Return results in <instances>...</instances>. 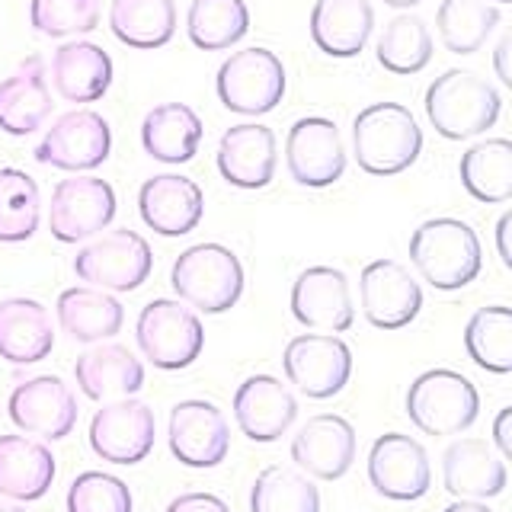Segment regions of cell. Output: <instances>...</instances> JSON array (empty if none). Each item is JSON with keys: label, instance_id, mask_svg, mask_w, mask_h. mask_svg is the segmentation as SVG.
Listing matches in <instances>:
<instances>
[{"label": "cell", "instance_id": "obj_41", "mask_svg": "<svg viewBox=\"0 0 512 512\" xmlns=\"http://www.w3.org/2000/svg\"><path fill=\"white\" fill-rule=\"evenodd\" d=\"M68 512H135V500L122 477L84 471L68 487Z\"/></svg>", "mask_w": 512, "mask_h": 512}, {"label": "cell", "instance_id": "obj_29", "mask_svg": "<svg viewBox=\"0 0 512 512\" xmlns=\"http://www.w3.org/2000/svg\"><path fill=\"white\" fill-rule=\"evenodd\" d=\"M55 314H58V327L68 333L74 343H87V346L112 340L125 324L122 301L112 292H103V288H93V285L64 288L58 295Z\"/></svg>", "mask_w": 512, "mask_h": 512}, {"label": "cell", "instance_id": "obj_8", "mask_svg": "<svg viewBox=\"0 0 512 512\" xmlns=\"http://www.w3.org/2000/svg\"><path fill=\"white\" fill-rule=\"evenodd\" d=\"M285 64L269 48H244L218 68V100L240 116H266L285 96Z\"/></svg>", "mask_w": 512, "mask_h": 512}, {"label": "cell", "instance_id": "obj_48", "mask_svg": "<svg viewBox=\"0 0 512 512\" xmlns=\"http://www.w3.org/2000/svg\"><path fill=\"white\" fill-rule=\"evenodd\" d=\"M0 512H26L20 503H13V500H7V496H0Z\"/></svg>", "mask_w": 512, "mask_h": 512}, {"label": "cell", "instance_id": "obj_25", "mask_svg": "<svg viewBox=\"0 0 512 512\" xmlns=\"http://www.w3.org/2000/svg\"><path fill=\"white\" fill-rule=\"evenodd\" d=\"M58 464L52 448L32 436H0V496L32 503L52 490Z\"/></svg>", "mask_w": 512, "mask_h": 512}, {"label": "cell", "instance_id": "obj_13", "mask_svg": "<svg viewBox=\"0 0 512 512\" xmlns=\"http://www.w3.org/2000/svg\"><path fill=\"white\" fill-rule=\"evenodd\" d=\"M112 151V128L96 109H71L42 135L36 160L45 167L84 173L106 164Z\"/></svg>", "mask_w": 512, "mask_h": 512}, {"label": "cell", "instance_id": "obj_20", "mask_svg": "<svg viewBox=\"0 0 512 512\" xmlns=\"http://www.w3.org/2000/svg\"><path fill=\"white\" fill-rule=\"evenodd\" d=\"M141 221L160 237H183L199 228L205 215V196L196 180L180 173H157L144 180L138 192Z\"/></svg>", "mask_w": 512, "mask_h": 512}, {"label": "cell", "instance_id": "obj_1", "mask_svg": "<svg viewBox=\"0 0 512 512\" xmlns=\"http://www.w3.org/2000/svg\"><path fill=\"white\" fill-rule=\"evenodd\" d=\"M410 263L436 292H458L480 276L484 250L468 221L429 218L410 234Z\"/></svg>", "mask_w": 512, "mask_h": 512}, {"label": "cell", "instance_id": "obj_34", "mask_svg": "<svg viewBox=\"0 0 512 512\" xmlns=\"http://www.w3.org/2000/svg\"><path fill=\"white\" fill-rule=\"evenodd\" d=\"M503 13L490 0H442L436 13L439 39L452 55L480 52L493 29L500 26Z\"/></svg>", "mask_w": 512, "mask_h": 512}, {"label": "cell", "instance_id": "obj_15", "mask_svg": "<svg viewBox=\"0 0 512 512\" xmlns=\"http://www.w3.org/2000/svg\"><path fill=\"white\" fill-rule=\"evenodd\" d=\"M154 439H157L154 410L138 397L109 400L90 420V448L103 461L125 464V468L148 458L154 452Z\"/></svg>", "mask_w": 512, "mask_h": 512}, {"label": "cell", "instance_id": "obj_37", "mask_svg": "<svg viewBox=\"0 0 512 512\" xmlns=\"http://www.w3.org/2000/svg\"><path fill=\"white\" fill-rule=\"evenodd\" d=\"M42 192L26 170H0V244H23L39 231Z\"/></svg>", "mask_w": 512, "mask_h": 512}, {"label": "cell", "instance_id": "obj_33", "mask_svg": "<svg viewBox=\"0 0 512 512\" xmlns=\"http://www.w3.org/2000/svg\"><path fill=\"white\" fill-rule=\"evenodd\" d=\"M109 29L128 48H160L176 32V4L173 0H112Z\"/></svg>", "mask_w": 512, "mask_h": 512}, {"label": "cell", "instance_id": "obj_26", "mask_svg": "<svg viewBox=\"0 0 512 512\" xmlns=\"http://www.w3.org/2000/svg\"><path fill=\"white\" fill-rule=\"evenodd\" d=\"M52 90L45 80V61L26 58L10 77L0 80V132L26 138L52 116Z\"/></svg>", "mask_w": 512, "mask_h": 512}, {"label": "cell", "instance_id": "obj_14", "mask_svg": "<svg viewBox=\"0 0 512 512\" xmlns=\"http://www.w3.org/2000/svg\"><path fill=\"white\" fill-rule=\"evenodd\" d=\"M7 413L16 429L42 442L68 439L77 426V397L71 384H64L58 375H36L23 384H16Z\"/></svg>", "mask_w": 512, "mask_h": 512}, {"label": "cell", "instance_id": "obj_10", "mask_svg": "<svg viewBox=\"0 0 512 512\" xmlns=\"http://www.w3.org/2000/svg\"><path fill=\"white\" fill-rule=\"evenodd\" d=\"M116 218V189L100 176H71L52 189L48 231L58 244H80L106 231Z\"/></svg>", "mask_w": 512, "mask_h": 512}, {"label": "cell", "instance_id": "obj_39", "mask_svg": "<svg viewBox=\"0 0 512 512\" xmlns=\"http://www.w3.org/2000/svg\"><path fill=\"white\" fill-rule=\"evenodd\" d=\"M250 512H320V490L308 474L269 464L250 487Z\"/></svg>", "mask_w": 512, "mask_h": 512}, {"label": "cell", "instance_id": "obj_47", "mask_svg": "<svg viewBox=\"0 0 512 512\" xmlns=\"http://www.w3.org/2000/svg\"><path fill=\"white\" fill-rule=\"evenodd\" d=\"M388 7H397V10H410V7H416V4H423V0H384Z\"/></svg>", "mask_w": 512, "mask_h": 512}, {"label": "cell", "instance_id": "obj_19", "mask_svg": "<svg viewBox=\"0 0 512 512\" xmlns=\"http://www.w3.org/2000/svg\"><path fill=\"white\" fill-rule=\"evenodd\" d=\"M359 436L340 413H317L292 439V461L314 480H340L356 461Z\"/></svg>", "mask_w": 512, "mask_h": 512}, {"label": "cell", "instance_id": "obj_23", "mask_svg": "<svg viewBox=\"0 0 512 512\" xmlns=\"http://www.w3.org/2000/svg\"><path fill=\"white\" fill-rule=\"evenodd\" d=\"M279 151L272 128L260 122L231 125L218 144V170L237 189H266L276 176Z\"/></svg>", "mask_w": 512, "mask_h": 512}, {"label": "cell", "instance_id": "obj_16", "mask_svg": "<svg viewBox=\"0 0 512 512\" xmlns=\"http://www.w3.org/2000/svg\"><path fill=\"white\" fill-rule=\"evenodd\" d=\"M285 167L298 186L327 189L346 173V144L333 119L308 116L288 128Z\"/></svg>", "mask_w": 512, "mask_h": 512}, {"label": "cell", "instance_id": "obj_49", "mask_svg": "<svg viewBox=\"0 0 512 512\" xmlns=\"http://www.w3.org/2000/svg\"><path fill=\"white\" fill-rule=\"evenodd\" d=\"M496 4H509V0H496Z\"/></svg>", "mask_w": 512, "mask_h": 512}, {"label": "cell", "instance_id": "obj_35", "mask_svg": "<svg viewBox=\"0 0 512 512\" xmlns=\"http://www.w3.org/2000/svg\"><path fill=\"white\" fill-rule=\"evenodd\" d=\"M464 349L490 375L512 372V311L506 304H487L471 314L464 327Z\"/></svg>", "mask_w": 512, "mask_h": 512}, {"label": "cell", "instance_id": "obj_31", "mask_svg": "<svg viewBox=\"0 0 512 512\" xmlns=\"http://www.w3.org/2000/svg\"><path fill=\"white\" fill-rule=\"evenodd\" d=\"M202 119L186 103H160L141 122V144L160 164H189L202 141Z\"/></svg>", "mask_w": 512, "mask_h": 512}, {"label": "cell", "instance_id": "obj_22", "mask_svg": "<svg viewBox=\"0 0 512 512\" xmlns=\"http://www.w3.org/2000/svg\"><path fill=\"white\" fill-rule=\"evenodd\" d=\"M442 484L455 500H493L506 490L509 471L487 439L461 436L442 455Z\"/></svg>", "mask_w": 512, "mask_h": 512}, {"label": "cell", "instance_id": "obj_3", "mask_svg": "<svg viewBox=\"0 0 512 512\" xmlns=\"http://www.w3.org/2000/svg\"><path fill=\"white\" fill-rule=\"evenodd\" d=\"M356 164L372 176H394L416 164L423 151V128L400 103H372L352 122Z\"/></svg>", "mask_w": 512, "mask_h": 512}, {"label": "cell", "instance_id": "obj_11", "mask_svg": "<svg viewBox=\"0 0 512 512\" xmlns=\"http://www.w3.org/2000/svg\"><path fill=\"white\" fill-rule=\"evenodd\" d=\"M368 480L378 496L416 503L432 487V464L420 439L407 432H384L368 448Z\"/></svg>", "mask_w": 512, "mask_h": 512}, {"label": "cell", "instance_id": "obj_45", "mask_svg": "<svg viewBox=\"0 0 512 512\" xmlns=\"http://www.w3.org/2000/svg\"><path fill=\"white\" fill-rule=\"evenodd\" d=\"M509 228H512V215L506 212L496 221V250H500V260L506 269H512V250H509Z\"/></svg>", "mask_w": 512, "mask_h": 512}, {"label": "cell", "instance_id": "obj_38", "mask_svg": "<svg viewBox=\"0 0 512 512\" xmlns=\"http://www.w3.org/2000/svg\"><path fill=\"white\" fill-rule=\"evenodd\" d=\"M432 61V32L423 16L400 13L384 26L378 39V64L384 71L410 77Z\"/></svg>", "mask_w": 512, "mask_h": 512}, {"label": "cell", "instance_id": "obj_9", "mask_svg": "<svg viewBox=\"0 0 512 512\" xmlns=\"http://www.w3.org/2000/svg\"><path fill=\"white\" fill-rule=\"evenodd\" d=\"M282 372L304 397L327 400L352 378V349L336 333H301L282 352Z\"/></svg>", "mask_w": 512, "mask_h": 512}, {"label": "cell", "instance_id": "obj_43", "mask_svg": "<svg viewBox=\"0 0 512 512\" xmlns=\"http://www.w3.org/2000/svg\"><path fill=\"white\" fill-rule=\"evenodd\" d=\"M509 420H512V407H500V413H496V420H493V448H496V455H500L503 461L512 458V439H509Z\"/></svg>", "mask_w": 512, "mask_h": 512}, {"label": "cell", "instance_id": "obj_46", "mask_svg": "<svg viewBox=\"0 0 512 512\" xmlns=\"http://www.w3.org/2000/svg\"><path fill=\"white\" fill-rule=\"evenodd\" d=\"M445 512H493L484 500H455L452 506H445Z\"/></svg>", "mask_w": 512, "mask_h": 512}, {"label": "cell", "instance_id": "obj_28", "mask_svg": "<svg viewBox=\"0 0 512 512\" xmlns=\"http://www.w3.org/2000/svg\"><path fill=\"white\" fill-rule=\"evenodd\" d=\"M311 39L330 58H356L372 39L375 10L368 0H314Z\"/></svg>", "mask_w": 512, "mask_h": 512}, {"label": "cell", "instance_id": "obj_6", "mask_svg": "<svg viewBox=\"0 0 512 512\" xmlns=\"http://www.w3.org/2000/svg\"><path fill=\"white\" fill-rule=\"evenodd\" d=\"M141 356L160 372H183L202 356L205 327L199 314L180 298H154L141 308L135 324Z\"/></svg>", "mask_w": 512, "mask_h": 512}, {"label": "cell", "instance_id": "obj_27", "mask_svg": "<svg viewBox=\"0 0 512 512\" xmlns=\"http://www.w3.org/2000/svg\"><path fill=\"white\" fill-rule=\"evenodd\" d=\"M55 324L36 298L0 301V359L13 365H36L52 356Z\"/></svg>", "mask_w": 512, "mask_h": 512}, {"label": "cell", "instance_id": "obj_18", "mask_svg": "<svg viewBox=\"0 0 512 512\" xmlns=\"http://www.w3.org/2000/svg\"><path fill=\"white\" fill-rule=\"evenodd\" d=\"M292 314L301 327L317 333H346L356 324L352 288L343 269L308 266L292 285Z\"/></svg>", "mask_w": 512, "mask_h": 512}, {"label": "cell", "instance_id": "obj_44", "mask_svg": "<svg viewBox=\"0 0 512 512\" xmlns=\"http://www.w3.org/2000/svg\"><path fill=\"white\" fill-rule=\"evenodd\" d=\"M509 45H512V39H509V36H503V39H500V45H496V52H493V68H496V77H500V84H503V87H512Z\"/></svg>", "mask_w": 512, "mask_h": 512}, {"label": "cell", "instance_id": "obj_40", "mask_svg": "<svg viewBox=\"0 0 512 512\" xmlns=\"http://www.w3.org/2000/svg\"><path fill=\"white\" fill-rule=\"evenodd\" d=\"M103 0H29V23L39 36H87L100 26Z\"/></svg>", "mask_w": 512, "mask_h": 512}, {"label": "cell", "instance_id": "obj_2", "mask_svg": "<svg viewBox=\"0 0 512 512\" xmlns=\"http://www.w3.org/2000/svg\"><path fill=\"white\" fill-rule=\"evenodd\" d=\"M503 96L487 77L452 68L436 77L426 90V116L448 141H468L484 135L500 119Z\"/></svg>", "mask_w": 512, "mask_h": 512}, {"label": "cell", "instance_id": "obj_42", "mask_svg": "<svg viewBox=\"0 0 512 512\" xmlns=\"http://www.w3.org/2000/svg\"><path fill=\"white\" fill-rule=\"evenodd\" d=\"M164 512H231V506L215 493L192 490V493H180L176 500H170V506Z\"/></svg>", "mask_w": 512, "mask_h": 512}, {"label": "cell", "instance_id": "obj_7", "mask_svg": "<svg viewBox=\"0 0 512 512\" xmlns=\"http://www.w3.org/2000/svg\"><path fill=\"white\" fill-rule=\"evenodd\" d=\"M154 269L151 244L138 231H106L90 240L74 256V272L80 282H87L103 292H135L148 282Z\"/></svg>", "mask_w": 512, "mask_h": 512}, {"label": "cell", "instance_id": "obj_17", "mask_svg": "<svg viewBox=\"0 0 512 512\" xmlns=\"http://www.w3.org/2000/svg\"><path fill=\"white\" fill-rule=\"evenodd\" d=\"M362 314L378 330H404L423 311V288L397 260H372L359 276Z\"/></svg>", "mask_w": 512, "mask_h": 512}, {"label": "cell", "instance_id": "obj_24", "mask_svg": "<svg viewBox=\"0 0 512 512\" xmlns=\"http://www.w3.org/2000/svg\"><path fill=\"white\" fill-rule=\"evenodd\" d=\"M74 378L84 397L109 404V400L135 397L144 388V365L128 346L100 343L77 356Z\"/></svg>", "mask_w": 512, "mask_h": 512}, {"label": "cell", "instance_id": "obj_5", "mask_svg": "<svg viewBox=\"0 0 512 512\" xmlns=\"http://www.w3.org/2000/svg\"><path fill=\"white\" fill-rule=\"evenodd\" d=\"M407 416L423 436H461L480 416V394L455 368H429L407 388Z\"/></svg>", "mask_w": 512, "mask_h": 512}, {"label": "cell", "instance_id": "obj_32", "mask_svg": "<svg viewBox=\"0 0 512 512\" xmlns=\"http://www.w3.org/2000/svg\"><path fill=\"white\" fill-rule=\"evenodd\" d=\"M461 186L468 196L487 205H500L512 196V144L509 138H487L471 144L458 160Z\"/></svg>", "mask_w": 512, "mask_h": 512}, {"label": "cell", "instance_id": "obj_36", "mask_svg": "<svg viewBox=\"0 0 512 512\" xmlns=\"http://www.w3.org/2000/svg\"><path fill=\"white\" fill-rule=\"evenodd\" d=\"M250 29V10L244 0H192L186 13V32L202 52H224L237 45Z\"/></svg>", "mask_w": 512, "mask_h": 512}, {"label": "cell", "instance_id": "obj_4", "mask_svg": "<svg viewBox=\"0 0 512 512\" xmlns=\"http://www.w3.org/2000/svg\"><path fill=\"white\" fill-rule=\"evenodd\" d=\"M170 285L196 314H224L244 295V263L224 244H196L176 256Z\"/></svg>", "mask_w": 512, "mask_h": 512}, {"label": "cell", "instance_id": "obj_12", "mask_svg": "<svg viewBox=\"0 0 512 512\" xmlns=\"http://www.w3.org/2000/svg\"><path fill=\"white\" fill-rule=\"evenodd\" d=\"M167 442L173 458L186 468L208 471L231 452V423L224 410L212 400H180L170 410Z\"/></svg>", "mask_w": 512, "mask_h": 512}, {"label": "cell", "instance_id": "obj_21", "mask_svg": "<svg viewBox=\"0 0 512 512\" xmlns=\"http://www.w3.org/2000/svg\"><path fill=\"white\" fill-rule=\"evenodd\" d=\"M234 420L250 442H276L298 420V400L272 375H250L234 391Z\"/></svg>", "mask_w": 512, "mask_h": 512}, {"label": "cell", "instance_id": "obj_30", "mask_svg": "<svg viewBox=\"0 0 512 512\" xmlns=\"http://www.w3.org/2000/svg\"><path fill=\"white\" fill-rule=\"evenodd\" d=\"M52 87L68 103H96L112 87V58L96 42H64L52 55Z\"/></svg>", "mask_w": 512, "mask_h": 512}]
</instances>
